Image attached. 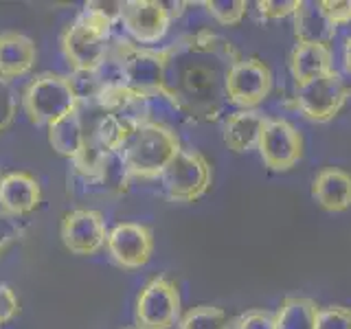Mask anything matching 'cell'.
<instances>
[{
  "label": "cell",
  "mask_w": 351,
  "mask_h": 329,
  "mask_svg": "<svg viewBox=\"0 0 351 329\" xmlns=\"http://www.w3.org/2000/svg\"><path fill=\"white\" fill-rule=\"evenodd\" d=\"M165 77L160 95L180 119L211 123L224 112L226 75L241 58L224 36L202 29L165 47Z\"/></svg>",
  "instance_id": "obj_1"
},
{
  "label": "cell",
  "mask_w": 351,
  "mask_h": 329,
  "mask_svg": "<svg viewBox=\"0 0 351 329\" xmlns=\"http://www.w3.org/2000/svg\"><path fill=\"white\" fill-rule=\"evenodd\" d=\"M121 3H88L62 33V53L77 75H90L108 58Z\"/></svg>",
  "instance_id": "obj_2"
},
{
  "label": "cell",
  "mask_w": 351,
  "mask_h": 329,
  "mask_svg": "<svg viewBox=\"0 0 351 329\" xmlns=\"http://www.w3.org/2000/svg\"><path fill=\"white\" fill-rule=\"evenodd\" d=\"M180 149V138L171 125L147 121L130 132L117 154L130 178L156 180Z\"/></svg>",
  "instance_id": "obj_3"
},
{
  "label": "cell",
  "mask_w": 351,
  "mask_h": 329,
  "mask_svg": "<svg viewBox=\"0 0 351 329\" xmlns=\"http://www.w3.org/2000/svg\"><path fill=\"white\" fill-rule=\"evenodd\" d=\"M80 103V93L71 77L58 73L36 75L22 93V110L33 125L51 127Z\"/></svg>",
  "instance_id": "obj_4"
},
{
  "label": "cell",
  "mask_w": 351,
  "mask_h": 329,
  "mask_svg": "<svg viewBox=\"0 0 351 329\" xmlns=\"http://www.w3.org/2000/svg\"><path fill=\"white\" fill-rule=\"evenodd\" d=\"M162 189L173 202H195L211 189L213 169L204 154L197 149H180L160 175Z\"/></svg>",
  "instance_id": "obj_5"
},
{
  "label": "cell",
  "mask_w": 351,
  "mask_h": 329,
  "mask_svg": "<svg viewBox=\"0 0 351 329\" xmlns=\"http://www.w3.org/2000/svg\"><path fill=\"white\" fill-rule=\"evenodd\" d=\"M110 53L121 62L123 80L128 88L138 93H158L165 77V51L162 49H143L128 38L114 36L110 44Z\"/></svg>",
  "instance_id": "obj_6"
},
{
  "label": "cell",
  "mask_w": 351,
  "mask_h": 329,
  "mask_svg": "<svg viewBox=\"0 0 351 329\" xmlns=\"http://www.w3.org/2000/svg\"><path fill=\"white\" fill-rule=\"evenodd\" d=\"M136 327L138 329H171L180 321V292L178 285L165 274L152 277L136 299Z\"/></svg>",
  "instance_id": "obj_7"
},
{
  "label": "cell",
  "mask_w": 351,
  "mask_h": 329,
  "mask_svg": "<svg viewBox=\"0 0 351 329\" xmlns=\"http://www.w3.org/2000/svg\"><path fill=\"white\" fill-rule=\"evenodd\" d=\"M347 99L349 93L343 82V73L334 69L318 80L296 86L294 106L305 119L314 121V123H327L343 110Z\"/></svg>",
  "instance_id": "obj_8"
},
{
  "label": "cell",
  "mask_w": 351,
  "mask_h": 329,
  "mask_svg": "<svg viewBox=\"0 0 351 329\" xmlns=\"http://www.w3.org/2000/svg\"><path fill=\"white\" fill-rule=\"evenodd\" d=\"M226 99L241 110H257L272 93V71L259 58H239L226 75Z\"/></svg>",
  "instance_id": "obj_9"
},
{
  "label": "cell",
  "mask_w": 351,
  "mask_h": 329,
  "mask_svg": "<svg viewBox=\"0 0 351 329\" xmlns=\"http://www.w3.org/2000/svg\"><path fill=\"white\" fill-rule=\"evenodd\" d=\"M171 11L158 0H125L119 9V25L134 44H158L171 27Z\"/></svg>",
  "instance_id": "obj_10"
},
{
  "label": "cell",
  "mask_w": 351,
  "mask_h": 329,
  "mask_svg": "<svg viewBox=\"0 0 351 329\" xmlns=\"http://www.w3.org/2000/svg\"><path fill=\"white\" fill-rule=\"evenodd\" d=\"M257 149L270 171H288L303 156V136L290 121L268 119Z\"/></svg>",
  "instance_id": "obj_11"
},
{
  "label": "cell",
  "mask_w": 351,
  "mask_h": 329,
  "mask_svg": "<svg viewBox=\"0 0 351 329\" xmlns=\"http://www.w3.org/2000/svg\"><path fill=\"white\" fill-rule=\"evenodd\" d=\"M106 248L119 268L138 270L152 259L154 230L141 222H121L110 228Z\"/></svg>",
  "instance_id": "obj_12"
},
{
  "label": "cell",
  "mask_w": 351,
  "mask_h": 329,
  "mask_svg": "<svg viewBox=\"0 0 351 329\" xmlns=\"http://www.w3.org/2000/svg\"><path fill=\"white\" fill-rule=\"evenodd\" d=\"M106 219L104 213L95 211V208H75L69 211L62 219L60 237L66 250L73 255H95L108 241Z\"/></svg>",
  "instance_id": "obj_13"
},
{
  "label": "cell",
  "mask_w": 351,
  "mask_h": 329,
  "mask_svg": "<svg viewBox=\"0 0 351 329\" xmlns=\"http://www.w3.org/2000/svg\"><path fill=\"white\" fill-rule=\"evenodd\" d=\"M42 202V186L29 171H9L0 178V213L29 215Z\"/></svg>",
  "instance_id": "obj_14"
},
{
  "label": "cell",
  "mask_w": 351,
  "mask_h": 329,
  "mask_svg": "<svg viewBox=\"0 0 351 329\" xmlns=\"http://www.w3.org/2000/svg\"><path fill=\"white\" fill-rule=\"evenodd\" d=\"M38 62L36 42L20 31L0 33V77L7 82L31 73Z\"/></svg>",
  "instance_id": "obj_15"
},
{
  "label": "cell",
  "mask_w": 351,
  "mask_h": 329,
  "mask_svg": "<svg viewBox=\"0 0 351 329\" xmlns=\"http://www.w3.org/2000/svg\"><path fill=\"white\" fill-rule=\"evenodd\" d=\"M266 123L268 117L261 114L259 110H237V112L228 114L224 121V145L235 154L255 149L259 145L261 132L266 127Z\"/></svg>",
  "instance_id": "obj_16"
},
{
  "label": "cell",
  "mask_w": 351,
  "mask_h": 329,
  "mask_svg": "<svg viewBox=\"0 0 351 329\" xmlns=\"http://www.w3.org/2000/svg\"><path fill=\"white\" fill-rule=\"evenodd\" d=\"M334 71V55L327 44L296 42L290 53V73L296 86H303Z\"/></svg>",
  "instance_id": "obj_17"
},
{
  "label": "cell",
  "mask_w": 351,
  "mask_h": 329,
  "mask_svg": "<svg viewBox=\"0 0 351 329\" xmlns=\"http://www.w3.org/2000/svg\"><path fill=\"white\" fill-rule=\"evenodd\" d=\"M312 195L325 211H347L351 206V173L338 167L321 169L312 180Z\"/></svg>",
  "instance_id": "obj_18"
},
{
  "label": "cell",
  "mask_w": 351,
  "mask_h": 329,
  "mask_svg": "<svg viewBox=\"0 0 351 329\" xmlns=\"http://www.w3.org/2000/svg\"><path fill=\"white\" fill-rule=\"evenodd\" d=\"M296 42L327 44L336 38V27L327 20L321 0H299V7L292 14Z\"/></svg>",
  "instance_id": "obj_19"
},
{
  "label": "cell",
  "mask_w": 351,
  "mask_h": 329,
  "mask_svg": "<svg viewBox=\"0 0 351 329\" xmlns=\"http://www.w3.org/2000/svg\"><path fill=\"white\" fill-rule=\"evenodd\" d=\"M49 143L64 158L75 160L80 156L82 145H84V119H82L80 103H77L73 112L62 117L60 121H55L49 127Z\"/></svg>",
  "instance_id": "obj_20"
},
{
  "label": "cell",
  "mask_w": 351,
  "mask_h": 329,
  "mask_svg": "<svg viewBox=\"0 0 351 329\" xmlns=\"http://www.w3.org/2000/svg\"><path fill=\"white\" fill-rule=\"evenodd\" d=\"M318 310L307 296H288L274 312V329H316Z\"/></svg>",
  "instance_id": "obj_21"
},
{
  "label": "cell",
  "mask_w": 351,
  "mask_h": 329,
  "mask_svg": "<svg viewBox=\"0 0 351 329\" xmlns=\"http://www.w3.org/2000/svg\"><path fill=\"white\" fill-rule=\"evenodd\" d=\"M233 323L228 321L226 312L217 305H195L186 310L180 321L178 329H230Z\"/></svg>",
  "instance_id": "obj_22"
},
{
  "label": "cell",
  "mask_w": 351,
  "mask_h": 329,
  "mask_svg": "<svg viewBox=\"0 0 351 329\" xmlns=\"http://www.w3.org/2000/svg\"><path fill=\"white\" fill-rule=\"evenodd\" d=\"M206 14L222 27H237L246 18V0H206L202 3Z\"/></svg>",
  "instance_id": "obj_23"
},
{
  "label": "cell",
  "mask_w": 351,
  "mask_h": 329,
  "mask_svg": "<svg viewBox=\"0 0 351 329\" xmlns=\"http://www.w3.org/2000/svg\"><path fill=\"white\" fill-rule=\"evenodd\" d=\"M18 114V95L11 82L0 77V134L14 125Z\"/></svg>",
  "instance_id": "obj_24"
},
{
  "label": "cell",
  "mask_w": 351,
  "mask_h": 329,
  "mask_svg": "<svg viewBox=\"0 0 351 329\" xmlns=\"http://www.w3.org/2000/svg\"><path fill=\"white\" fill-rule=\"evenodd\" d=\"M316 329H351V307L327 305L318 310Z\"/></svg>",
  "instance_id": "obj_25"
},
{
  "label": "cell",
  "mask_w": 351,
  "mask_h": 329,
  "mask_svg": "<svg viewBox=\"0 0 351 329\" xmlns=\"http://www.w3.org/2000/svg\"><path fill=\"white\" fill-rule=\"evenodd\" d=\"M230 329H274V314L266 310H248L235 318Z\"/></svg>",
  "instance_id": "obj_26"
},
{
  "label": "cell",
  "mask_w": 351,
  "mask_h": 329,
  "mask_svg": "<svg viewBox=\"0 0 351 329\" xmlns=\"http://www.w3.org/2000/svg\"><path fill=\"white\" fill-rule=\"evenodd\" d=\"M296 7H299V0H259L257 9L259 16L266 20H281L292 16Z\"/></svg>",
  "instance_id": "obj_27"
},
{
  "label": "cell",
  "mask_w": 351,
  "mask_h": 329,
  "mask_svg": "<svg viewBox=\"0 0 351 329\" xmlns=\"http://www.w3.org/2000/svg\"><path fill=\"white\" fill-rule=\"evenodd\" d=\"M321 7L334 27L351 25V0H321Z\"/></svg>",
  "instance_id": "obj_28"
},
{
  "label": "cell",
  "mask_w": 351,
  "mask_h": 329,
  "mask_svg": "<svg viewBox=\"0 0 351 329\" xmlns=\"http://www.w3.org/2000/svg\"><path fill=\"white\" fill-rule=\"evenodd\" d=\"M20 312V301L14 288L7 283H0V325L14 321Z\"/></svg>",
  "instance_id": "obj_29"
},
{
  "label": "cell",
  "mask_w": 351,
  "mask_h": 329,
  "mask_svg": "<svg viewBox=\"0 0 351 329\" xmlns=\"http://www.w3.org/2000/svg\"><path fill=\"white\" fill-rule=\"evenodd\" d=\"M343 71L351 75V36L345 40V47H343Z\"/></svg>",
  "instance_id": "obj_30"
},
{
  "label": "cell",
  "mask_w": 351,
  "mask_h": 329,
  "mask_svg": "<svg viewBox=\"0 0 351 329\" xmlns=\"http://www.w3.org/2000/svg\"><path fill=\"white\" fill-rule=\"evenodd\" d=\"M128 329H138V327H128Z\"/></svg>",
  "instance_id": "obj_31"
}]
</instances>
